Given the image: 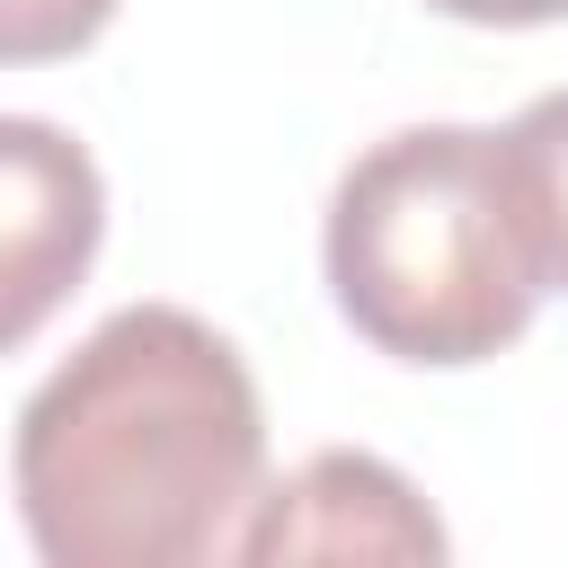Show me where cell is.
<instances>
[{
	"instance_id": "52a82bcc",
	"label": "cell",
	"mask_w": 568,
	"mask_h": 568,
	"mask_svg": "<svg viewBox=\"0 0 568 568\" xmlns=\"http://www.w3.org/2000/svg\"><path fill=\"white\" fill-rule=\"evenodd\" d=\"M426 9H444L462 27H559L568 18V0H426Z\"/></svg>"
},
{
	"instance_id": "7a4b0ae2",
	"label": "cell",
	"mask_w": 568,
	"mask_h": 568,
	"mask_svg": "<svg viewBox=\"0 0 568 568\" xmlns=\"http://www.w3.org/2000/svg\"><path fill=\"white\" fill-rule=\"evenodd\" d=\"M337 320L426 373L506 355L541 311V266L488 124H399L328 195L320 231Z\"/></svg>"
},
{
	"instance_id": "6da1fadb",
	"label": "cell",
	"mask_w": 568,
	"mask_h": 568,
	"mask_svg": "<svg viewBox=\"0 0 568 568\" xmlns=\"http://www.w3.org/2000/svg\"><path fill=\"white\" fill-rule=\"evenodd\" d=\"M9 479L44 568H195L266 479V399L213 320L133 302L36 382Z\"/></svg>"
},
{
	"instance_id": "277c9868",
	"label": "cell",
	"mask_w": 568,
	"mask_h": 568,
	"mask_svg": "<svg viewBox=\"0 0 568 568\" xmlns=\"http://www.w3.org/2000/svg\"><path fill=\"white\" fill-rule=\"evenodd\" d=\"M453 541L435 524V506L408 488V470H390L382 453H311L302 470H284L275 488L257 479L231 559L248 568H293V559H390V568H435Z\"/></svg>"
},
{
	"instance_id": "3957f363",
	"label": "cell",
	"mask_w": 568,
	"mask_h": 568,
	"mask_svg": "<svg viewBox=\"0 0 568 568\" xmlns=\"http://www.w3.org/2000/svg\"><path fill=\"white\" fill-rule=\"evenodd\" d=\"M106 178L44 115H0V355H18L98 266Z\"/></svg>"
},
{
	"instance_id": "5b68a950",
	"label": "cell",
	"mask_w": 568,
	"mask_h": 568,
	"mask_svg": "<svg viewBox=\"0 0 568 568\" xmlns=\"http://www.w3.org/2000/svg\"><path fill=\"white\" fill-rule=\"evenodd\" d=\"M497 142H506V178H515L541 293H568V89H541Z\"/></svg>"
},
{
	"instance_id": "8992f818",
	"label": "cell",
	"mask_w": 568,
	"mask_h": 568,
	"mask_svg": "<svg viewBox=\"0 0 568 568\" xmlns=\"http://www.w3.org/2000/svg\"><path fill=\"white\" fill-rule=\"evenodd\" d=\"M115 27V0H0V62H71Z\"/></svg>"
}]
</instances>
